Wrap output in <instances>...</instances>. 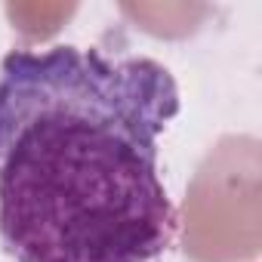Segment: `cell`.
Here are the masks:
<instances>
[{"label":"cell","instance_id":"cell-1","mask_svg":"<svg viewBox=\"0 0 262 262\" xmlns=\"http://www.w3.org/2000/svg\"><path fill=\"white\" fill-rule=\"evenodd\" d=\"M179 86L148 56L50 47L0 62V241L16 262H151L173 241L158 139Z\"/></svg>","mask_w":262,"mask_h":262},{"label":"cell","instance_id":"cell-2","mask_svg":"<svg viewBox=\"0 0 262 262\" xmlns=\"http://www.w3.org/2000/svg\"><path fill=\"white\" fill-rule=\"evenodd\" d=\"M259 139L222 136L194 170L182 204V250L194 262H244L259 253Z\"/></svg>","mask_w":262,"mask_h":262}]
</instances>
